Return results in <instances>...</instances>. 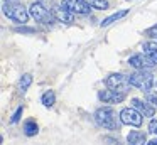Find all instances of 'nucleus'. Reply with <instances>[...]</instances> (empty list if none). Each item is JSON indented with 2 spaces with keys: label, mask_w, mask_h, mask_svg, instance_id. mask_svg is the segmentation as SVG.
<instances>
[{
  "label": "nucleus",
  "mask_w": 157,
  "mask_h": 145,
  "mask_svg": "<svg viewBox=\"0 0 157 145\" xmlns=\"http://www.w3.org/2000/svg\"><path fill=\"white\" fill-rule=\"evenodd\" d=\"M95 121L100 127L106 128V130H120V125H122L120 116H117L112 108H100V110H96Z\"/></svg>",
  "instance_id": "nucleus-1"
},
{
  "label": "nucleus",
  "mask_w": 157,
  "mask_h": 145,
  "mask_svg": "<svg viewBox=\"0 0 157 145\" xmlns=\"http://www.w3.org/2000/svg\"><path fill=\"white\" fill-rule=\"evenodd\" d=\"M2 10H4L5 17H9L10 20H14L17 24H25L29 20V15H31L29 10L19 2H4Z\"/></svg>",
  "instance_id": "nucleus-2"
},
{
  "label": "nucleus",
  "mask_w": 157,
  "mask_h": 145,
  "mask_svg": "<svg viewBox=\"0 0 157 145\" xmlns=\"http://www.w3.org/2000/svg\"><path fill=\"white\" fill-rule=\"evenodd\" d=\"M128 79H130V84L139 88L140 91H149L150 88L154 86V83H155L154 74H150L149 71H145V69H139L137 73L128 74Z\"/></svg>",
  "instance_id": "nucleus-3"
},
{
  "label": "nucleus",
  "mask_w": 157,
  "mask_h": 145,
  "mask_svg": "<svg viewBox=\"0 0 157 145\" xmlns=\"http://www.w3.org/2000/svg\"><path fill=\"white\" fill-rule=\"evenodd\" d=\"M29 13L31 17L36 20V22H41V24H52L56 20L52 10H49L46 5H42L41 2H34L31 7H29Z\"/></svg>",
  "instance_id": "nucleus-4"
},
{
  "label": "nucleus",
  "mask_w": 157,
  "mask_h": 145,
  "mask_svg": "<svg viewBox=\"0 0 157 145\" xmlns=\"http://www.w3.org/2000/svg\"><path fill=\"white\" fill-rule=\"evenodd\" d=\"M106 86L110 90H115V91H120V93H125L130 90V79H128V74H110L106 78Z\"/></svg>",
  "instance_id": "nucleus-5"
},
{
  "label": "nucleus",
  "mask_w": 157,
  "mask_h": 145,
  "mask_svg": "<svg viewBox=\"0 0 157 145\" xmlns=\"http://www.w3.org/2000/svg\"><path fill=\"white\" fill-rule=\"evenodd\" d=\"M120 120L125 125H132V127H140L142 125V113L135 108H123L120 111Z\"/></svg>",
  "instance_id": "nucleus-6"
},
{
  "label": "nucleus",
  "mask_w": 157,
  "mask_h": 145,
  "mask_svg": "<svg viewBox=\"0 0 157 145\" xmlns=\"http://www.w3.org/2000/svg\"><path fill=\"white\" fill-rule=\"evenodd\" d=\"M128 64L133 66L135 69H145L147 71V69H152L157 63H154L147 54H135V56H132L128 59Z\"/></svg>",
  "instance_id": "nucleus-7"
},
{
  "label": "nucleus",
  "mask_w": 157,
  "mask_h": 145,
  "mask_svg": "<svg viewBox=\"0 0 157 145\" xmlns=\"http://www.w3.org/2000/svg\"><path fill=\"white\" fill-rule=\"evenodd\" d=\"M61 5L71 10L73 13H90V10H91V7L85 0H63Z\"/></svg>",
  "instance_id": "nucleus-8"
},
{
  "label": "nucleus",
  "mask_w": 157,
  "mask_h": 145,
  "mask_svg": "<svg viewBox=\"0 0 157 145\" xmlns=\"http://www.w3.org/2000/svg\"><path fill=\"white\" fill-rule=\"evenodd\" d=\"M98 98L103 103H122L125 100V93H120L115 90H103L98 93Z\"/></svg>",
  "instance_id": "nucleus-9"
},
{
  "label": "nucleus",
  "mask_w": 157,
  "mask_h": 145,
  "mask_svg": "<svg viewBox=\"0 0 157 145\" xmlns=\"http://www.w3.org/2000/svg\"><path fill=\"white\" fill-rule=\"evenodd\" d=\"M52 13H54L56 20H59V22H64V24H71L75 22V13L71 12V10L64 9V7H52Z\"/></svg>",
  "instance_id": "nucleus-10"
},
{
  "label": "nucleus",
  "mask_w": 157,
  "mask_h": 145,
  "mask_svg": "<svg viewBox=\"0 0 157 145\" xmlns=\"http://www.w3.org/2000/svg\"><path fill=\"white\" fill-rule=\"evenodd\" d=\"M132 106L135 108V110H139L140 113L144 115V116H154V113H155V108L150 106L149 101H142V100H137V98H133L132 100Z\"/></svg>",
  "instance_id": "nucleus-11"
},
{
  "label": "nucleus",
  "mask_w": 157,
  "mask_h": 145,
  "mask_svg": "<svg viewBox=\"0 0 157 145\" xmlns=\"http://www.w3.org/2000/svg\"><path fill=\"white\" fill-rule=\"evenodd\" d=\"M142 51H144V54H147V56L154 61V63H157V40L155 42H154V40L144 42L142 44Z\"/></svg>",
  "instance_id": "nucleus-12"
},
{
  "label": "nucleus",
  "mask_w": 157,
  "mask_h": 145,
  "mask_svg": "<svg viewBox=\"0 0 157 145\" xmlns=\"http://www.w3.org/2000/svg\"><path fill=\"white\" fill-rule=\"evenodd\" d=\"M127 142H128V145H145V135L140 132H130Z\"/></svg>",
  "instance_id": "nucleus-13"
},
{
  "label": "nucleus",
  "mask_w": 157,
  "mask_h": 145,
  "mask_svg": "<svg viewBox=\"0 0 157 145\" xmlns=\"http://www.w3.org/2000/svg\"><path fill=\"white\" fill-rule=\"evenodd\" d=\"M127 10H120V12H117V13H113V15H110V17H106V19H103L101 22H100V25L101 27H108L110 24H113V22H117V20H120L122 17H125L127 15Z\"/></svg>",
  "instance_id": "nucleus-14"
},
{
  "label": "nucleus",
  "mask_w": 157,
  "mask_h": 145,
  "mask_svg": "<svg viewBox=\"0 0 157 145\" xmlns=\"http://www.w3.org/2000/svg\"><path fill=\"white\" fill-rule=\"evenodd\" d=\"M91 9H98V10H106L110 7L108 0H85Z\"/></svg>",
  "instance_id": "nucleus-15"
},
{
  "label": "nucleus",
  "mask_w": 157,
  "mask_h": 145,
  "mask_svg": "<svg viewBox=\"0 0 157 145\" xmlns=\"http://www.w3.org/2000/svg\"><path fill=\"white\" fill-rule=\"evenodd\" d=\"M41 101H42V105H44V106H52V105L56 103V94L52 93V91H46V93L42 94Z\"/></svg>",
  "instance_id": "nucleus-16"
},
{
  "label": "nucleus",
  "mask_w": 157,
  "mask_h": 145,
  "mask_svg": "<svg viewBox=\"0 0 157 145\" xmlns=\"http://www.w3.org/2000/svg\"><path fill=\"white\" fill-rule=\"evenodd\" d=\"M24 132H25L27 137H32V135L37 133V125H36V121H32V120L25 121L24 123Z\"/></svg>",
  "instance_id": "nucleus-17"
},
{
  "label": "nucleus",
  "mask_w": 157,
  "mask_h": 145,
  "mask_svg": "<svg viewBox=\"0 0 157 145\" xmlns=\"http://www.w3.org/2000/svg\"><path fill=\"white\" fill-rule=\"evenodd\" d=\"M31 83H32V76H31V74H24V76L21 78V81H19V88H21L22 93L27 91V88L31 86Z\"/></svg>",
  "instance_id": "nucleus-18"
},
{
  "label": "nucleus",
  "mask_w": 157,
  "mask_h": 145,
  "mask_svg": "<svg viewBox=\"0 0 157 145\" xmlns=\"http://www.w3.org/2000/svg\"><path fill=\"white\" fill-rule=\"evenodd\" d=\"M145 100L149 101V103L152 105V106H157V93H149V91H147Z\"/></svg>",
  "instance_id": "nucleus-19"
},
{
  "label": "nucleus",
  "mask_w": 157,
  "mask_h": 145,
  "mask_svg": "<svg viewBox=\"0 0 157 145\" xmlns=\"http://www.w3.org/2000/svg\"><path fill=\"white\" fill-rule=\"evenodd\" d=\"M103 143H106V145H122V143H120V140L112 138V137H103Z\"/></svg>",
  "instance_id": "nucleus-20"
},
{
  "label": "nucleus",
  "mask_w": 157,
  "mask_h": 145,
  "mask_svg": "<svg viewBox=\"0 0 157 145\" xmlns=\"http://www.w3.org/2000/svg\"><path fill=\"white\" fill-rule=\"evenodd\" d=\"M21 115H22V106H21V108H17V111H15L14 116L10 118V121H12V123H17V121L21 120Z\"/></svg>",
  "instance_id": "nucleus-21"
},
{
  "label": "nucleus",
  "mask_w": 157,
  "mask_h": 145,
  "mask_svg": "<svg viewBox=\"0 0 157 145\" xmlns=\"http://www.w3.org/2000/svg\"><path fill=\"white\" fill-rule=\"evenodd\" d=\"M149 132H150V133H154V135H157V120H150Z\"/></svg>",
  "instance_id": "nucleus-22"
},
{
  "label": "nucleus",
  "mask_w": 157,
  "mask_h": 145,
  "mask_svg": "<svg viewBox=\"0 0 157 145\" xmlns=\"http://www.w3.org/2000/svg\"><path fill=\"white\" fill-rule=\"evenodd\" d=\"M147 145H157V138H154V140H150Z\"/></svg>",
  "instance_id": "nucleus-23"
},
{
  "label": "nucleus",
  "mask_w": 157,
  "mask_h": 145,
  "mask_svg": "<svg viewBox=\"0 0 157 145\" xmlns=\"http://www.w3.org/2000/svg\"><path fill=\"white\" fill-rule=\"evenodd\" d=\"M4 2H19V0H4Z\"/></svg>",
  "instance_id": "nucleus-24"
}]
</instances>
